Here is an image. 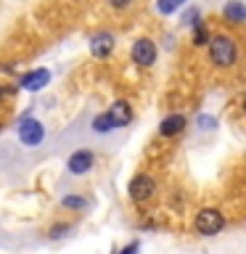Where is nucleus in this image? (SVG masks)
Masks as SVG:
<instances>
[{
  "label": "nucleus",
  "instance_id": "obj_1",
  "mask_svg": "<svg viewBox=\"0 0 246 254\" xmlns=\"http://www.w3.org/2000/svg\"><path fill=\"white\" fill-rule=\"evenodd\" d=\"M209 59L214 66H233L236 59H238V48H236V40L228 37V35H217L209 40Z\"/></svg>",
  "mask_w": 246,
  "mask_h": 254
},
{
  "label": "nucleus",
  "instance_id": "obj_2",
  "mask_svg": "<svg viewBox=\"0 0 246 254\" xmlns=\"http://www.w3.org/2000/svg\"><path fill=\"white\" fill-rule=\"evenodd\" d=\"M193 228H196L198 236H217L220 230L225 228V217H222V212L214 209V206H204V209L196 214Z\"/></svg>",
  "mask_w": 246,
  "mask_h": 254
},
{
  "label": "nucleus",
  "instance_id": "obj_3",
  "mask_svg": "<svg viewBox=\"0 0 246 254\" xmlns=\"http://www.w3.org/2000/svg\"><path fill=\"white\" fill-rule=\"evenodd\" d=\"M127 190H130V198L135 204H146L148 198H154V193H156V180L151 178V175L140 172L130 180V188Z\"/></svg>",
  "mask_w": 246,
  "mask_h": 254
},
{
  "label": "nucleus",
  "instance_id": "obj_4",
  "mask_svg": "<svg viewBox=\"0 0 246 254\" xmlns=\"http://www.w3.org/2000/svg\"><path fill=\"white\" fill-rule=\"evenodd\" d=\"M43 138H45L43 122H37V119H32V117H21V122H19V140L24 143V146L35 148V146L43 143Z\"/></svg>",
  "mask_w": 246,
  "mask_h": 254
},
{
  "label": "nucleus",
  "instance_id": "obj_5",
  "mask_svg": "<svg viewBox=\"0 0 246 254\" xmlns=\"http://www.w3.org/2000/svg\"><path fill=\"white\" fill-rule=\"evenodd\" d=\"M130 56H132L135 64H140V66H151V64L156 61V45L151 43L148 37H138V40L132 43Z\"/></svg>",
  "mask_w": 246,
  "mask_h": 254
},
{
  "label": "nucleus",
  "instance_id": "obj_6",
  "mask_svg": "<svg viewBox=\"0 0 246 254\" xmlns=\"http://www.w3.org/2000/svg\"><path fill=\"white\" fill-rule=\"evenodd\" d=\"M93 162H95V156H93V151H87V148H77L74 154L69 156V172L71 175H85L87 170H93Z\"/></svg>",
  "mask_w": 246,
  "mask_h": 254
},
{
  "label": "nucleus",
  "instance_id": "obj_7",
  "mask_svg": "<svg viewBox=\"0 0 246 254\" xmlns=\"http://www.w3.org/2000/svg\"><path fill=\"white\" fill-rule=\"evenodd\" d=\"M106 114L111 117V122H114V127H127L132 122V106L127 101H114L111 103V109L106 111Z\"/></svg>",
  "mask_w": 246,
  "mask_h": 254
},
{
  "label": "nucleus",
  "instance_id": "obj_8",
  "mask_svg": "<svg viewBox=\"0 0 246 254\" xmlns=\"http://www.w3.org/2000/svg\"><path fill=\"white\" fill-rule=\"evenodd\" d=\"M51 82V71L48 69H35V71H27V74L21 77V87L24 90H32V93H37V90H43V87Z\"/></svg>",
  "mask_w": 246,
  "mask_h": 254
},
{
  "label": "nucleus",
  "instance_id": "obj_9",
  "mask_svg": "<svg viewBox=\"0 0 246 254\" xmlns=\"http://www.w3.org/2000/svg\"><path fill=\"white\" fill-rule=\"evenodd\" d=\"M114 51V35H109V32H98V35H93L90 40V53L103 59V56H109Z\"/></svg>",
  "mask_w": 246,
  "mask_h": 254
},
{
  "label": "nucleus",
  "instance_id": "obj_10",
  "mask_svg": "<svg viewBox=\"0 0 246 254\" xmlns=\"http://www.w3.org/2000/svg\"><path fill=\"white\" fill-rule=\"evenodd\" d=\"M183 127H185V117L170 114V117L162 119V125H159V135H162V138H175V135L183 132Z\"/></svg>",
  "mask_w": 246,
  "mask_h": 254
},
{
  "label": "nucleus",
  "instance_id": "obj_11",
  "mask_svg": "<svg viewBox=\"0 0 246 254\" xmlns=\"http://www.w3.org/2000/svg\"><path fill=\"white\" fill-rule=\"evenodd\" d=\"M222 13H225L228 21L241 24L246 19V5L241 3V0H230V3H225V8H222Z\"/></svg>",
  "mask_w": 246,
  "mask_h": 254
},
{
  "label": "nucleus",
  "instance_id": "obj_12",
  "mask_svg": "<svg viewBox=\"0 0 246 254\" xmlns=\"http://www.w3.org/2000/svg\"><path fill=\"white\" fill-rule=\"evenodd\" d=\"M180 5H185V0H156V11L162 16H170L172 11H178Z\"/></svg>",
  "mask_w": 246,
  "mask_h": 254
},
{
  "label": "nucleus",
  "instance_id": "obj_13",
  "mask_svg": "<svg viewBox=\"0 0 246 254\" xmlns=\"http://www.w3.org/2000/svg\"><path fill=\"white\" fill-rule=\"evenodd\" d=\"M93 130L95 132H111V130H114V122H111L109 114H98L93 119Z\"/></svg>",
  "mask_w": 246,
  "mask_h": 254
},
{
  "label": "nucleus",
  "instance_id": "obj_14",
  "mask_svg": "<svg viewBox=\"0 0 246 254\" xmlns=\"http://www.w3.org/2000/svg\"><path fill=\"white\" fill-rule=\"evenodd\" d=\"M61 204L69 206V209H85V206H87V198H82V196H63Z\"/></svg>",
  "mask_w": 246,
  "mask_h": 254
},
{
  "label": "nucleus",
  "instance_id": "obj_15",
  "mask_svg": "<svg viewBox=\"0 0 246 254\" xmlns=\"http://www.w3.org/2000/svg\"><path fill=\"white\" fill-rule=\"evenodd\" d=\"M204 43H209V32L201 27V21H198L193 27V45H204Z\"/></svg>",
  "mask_w": 246,
  "mask_h": 254
},
{
  "label": "nucleus",
  "instance_id": "obj_16",
  "mask_svg": "<svg viewBox=\"0 0 246 254\" xmlns=\"http://www.w3.org/2000/svg\"><path fill=\"white\" fill-rule=\"evenodd\" d=\"M140 252V241H132V244H127L124 249H119V254H138Z\"/></svg>",
  "mask_w": 246,
  "mask_h": 254
},
{
  "label": "nucleus",
  "instance_id": "obj_17",
  "mask_svg": "<svg viewBox=\"0 0 246 254\" xmlns=\"http://www.w3.org/2000/svg\"><path fill=\"white\" fill-rule=\"evenodd\" d=\"M132 0H109V5L111 8H117V11H124V8H130Z\"/></svg>",
  "mask_w": 246,
  "mask_h": 254
},
{
  "label": "nucleus",
  "instance_id": "obj_18",
  "mask_svg": "<svg viewBox=\"0 0 246 254\" xmlns=\"http://www.w3.org/2000/svg\"><path fill=\"white\" fill-rule=\"evenodd\" d=\"M71 225H53L51 228V238H61L63 236V230H69Z\"/></svg>",
  "mask_w": 246,
  "mask_h": 254
},
{
  "label": "nucleus",
  "instance_id": "obj_19",
  "mask_svg": "<svg viewBox=\"0 0 246 254\" xmlns=\"http://www.w3.org/2000/svg\"><path fill=\"white\" fill-rule=\"evenodd\" d=\"M198 125H201V127H204V125H214V119H209V117H198Z\"/></svg>",
  "mask_w": 246,
  "mask_h": 254
},
{
  "label": "nucleus",
  "instance_id": "obj_20",
  "mask_svg": "<svg viewBox=\"0 0 246 254\" xmlns=\"http://www.w3.org/2000/svg\"><path fill=\"white\" fill-rule=\"evenodd\" d=\"M3 98H5V90H3V85H0V103H3Z\"/></svg>",
  "mask_w": 246,
  "mask_h": 254
},
{
  "label": "nucleus",
  "instance_id": "obj_21",
  "mask_svg": "<svg viewBox=\"0 0 246 254\" xmlns=\"http://www.w3.org/2000/svg\"><path fill=\"white\" fill-rule=\"evenodd\" d=\"M0 130H3V125H0Z\"/></svg>",
  "mask_w": 246,
  "mask_h": 254
}]
</instances>
